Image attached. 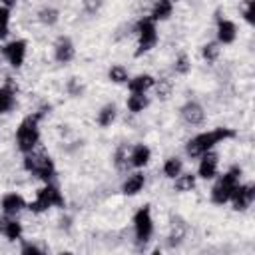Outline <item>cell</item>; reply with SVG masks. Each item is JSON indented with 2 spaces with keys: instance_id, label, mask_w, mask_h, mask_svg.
<instances>
[{
  "instance_id": "obj_1",
  "label": "cell",
  "mask_w": 255,
  "mask_h": 255,
  "mask_svg": "<svg viewBox=\"0 0 255 255\" xmlns=\"http://www.w3.org/2000/svg\"><path fill=\"white\" fill-rule=\"evenodd\" d=\"M229 137H235V131L229 129V128H217V129H211V131H203L195 137H191L187 141V155L191 157H197L205 151H209L215 143L223 141V139H229Z\"/></svg>"
},
{
  "instance_id": "obj_2",
  "label": "cell",
  "mask_w": 255,
  "mask_h": 255,
  "mask_svg": "<svg viewBox=\"0 0 255 255\" xmlns=\"http://www.w3.org/2000/svg\"><path fill=\"white\" fill-rule=\"evenodd\" d=\"M38 118L40 114H34V116H28L20 122L18 129H16V143H18V149L24 151V153H30L34 151L38 139H40V131H38Z\"/></svg>"
},
{
  "instance_id": "obj_3",
  "label": "cell",
  "mask_w": 255,
  "mask_h": 255,
  "mask_svg": "<svg viewBox=\"0 0 255 255\" xmlns=\"http://www.w3.org/2000/svg\"><path fill=\"white\" fill-rule=\"evenodd\" d=\"M239 175H241V169H239V167H231L227 173H223V175L219 177V181H217V183L213 185V189H211V199H213V203L223 205L225 201H229V197H231L235 185L239 183Z\"/></svg>"
},
{
  "instance_id": "obj_4",
  "label": "cell",
  "mask_w": 255,
  "mask_h": 255,
  "mask_svg": "<svg viewBox=\"0 0 255 255\" xmlns=\"http://www.w3.org/2000/svg\"><path fill=\"white\" fill-rule=\"evenodd\" d=\"M54 205L62 207L64 205V197H62V193H60V189L56 185L46 183L42 189H38L36 199L28 205V209L34 211V213H42V211H46L48 207H54Z\"/></svg>"
},
{
  "instance_id": "obj_5",
  "label": "cell",
  "mask_w": 255,
  "mask_h": 255,
  "mask_svg": "<svg viewBox=\"0 0 255 255\" xmlns=\"http://www.w3.org/2000/svg\"><path fill=\"white\" fill-rule=\"evenodd\" d=\"M24 167L32 173V175H36V177H40V179H44L46 183L54 177V163H52V159L48 157V155H44V153H34V151H30L26 157H24Z\"/></svg>"
},
{
  "instance_id": "obj_6",
  "label": "cell",
  "mask_w": 255,
  "mask_h": 255,
  "mask_svg": "<svg viewBox=\"0 0 255 255\" xmlns=\"http://www.w3.org/2000/svg\"><path fill=\"white\" fill-rule=\"evenodd\" d=\"M137 56L143 54V52H149L155 42H157V30H155V24L151 18H141L137 22Z\"/></svg>"
},
{
  "instance_id": "obj_7",
  "label": "cell",
  "mask_w": 255,
  "mask_h": 255,
  "mask_svg": "<svg viewBox=\"0 0 255 255\" xmlns=\"http://www.w3.org/2000/svg\"><path fill=\"white\" fill-rule=\"evenodd\" d=\"M133 229H135V239L137 243H147L151 233H153V221H151V211L147 205L139 207L133 215Z\"/></svg>"
},
{
  "instance_id": "obj_8",
  "label": "cell",
  "mask_w": 255,
  "mask_h": 255,
  "mask_svg": "<svg viewBox=\"0 0 255 255\" xmlns=\"http://www.w3.org/2000/svg\"><path fill=\"white\" fill-rule=\"evenodd\" d=\"M253 197H255V187H253L251 183H247V185H239V183H237L229 199L233 201V209L243 211V209H247V207L251 205Z\"/></svg>"
},
{
  "instance_id": "obj_9",
  "label": "cell",
  "mask_w": 255,
  "mask_h": 255,
  "mask_svg": "<svg viewBox=\"0 0 255 255\" xmlns=\"http://www.w3.org/2000/svg\"><path fill=\"white\" fill-rule=\"evenodd\" d=\"M2 52H4V56L8 58V62H10L14 68H18V66H22L24 56H26V42H24V40H14V42L6 44V46L2 48Z\"/></svg>"
},
{
  "instance_id": "obj_10",
  "label": "cell",
  "mask_w": 255,
  "mask_h": 255,
  "mask_svg": "<svg viewBox=\"0 0 255 255\" xmlns=\"http://www.w3.org/2000/svg\"><path fill=\"white\" fill-rule=\"evenodd\" d=\"M197 173H199V177H203V179L215 177V173H217V155H215L211 149L205 151V153H201V161H199Z\"/></svg>"
},
{
  "instance_id": "obj_11",
  "label": "cell",
  "mask_w": 255,
  "mask_h": 255,
  "mask_svg": "<svg viewBox=\"0 0 255 255\" xmlns=\"http://www.w3.org/2000/svg\"><path fill=\"white\" fill-rule=\"evenodd\" d=\"M181 118H183L189 126H199V124L203 122V118H205V112H203V108H201L199 104L189 102V104H185V106L181 108Z\"/></svg>"
},
{
  "instance_id": "obj_12",
  "label": "cell",
  "mask_w": 255,
  "mask_h": 255,
  "mask_svg": "<svg viewBox=\"0 0 255 255\" xmlns=\"http://www.w3.org/2000/svg\"><path fill=\"white\" fill-rule=\"evenodd\" d=\"M24 207H26V201H24V197L18 195V193H8V195L2 197V211H4L6 215H16V213H20Z\"/></svg>"
},
{
  "instance_id": "obj_13",
  "label": "cell",
  "mask_w": 255,
  "mask_h": 255,
  "mask_svg": "<svg viewBox=\"0 0 255 255\" xmlns=\"http://www.w3.org/2000/svg\"><path fill=\"white\" fill-rule=\"evenodd\" d=\"M0 231H2L10 241H16V239H20V235H22V225H20L16 219H12V215H8V217L0 219Z\"/></svg>"
},
{
  "instance_id": "obj_14",
  "label": "cell",
  "mask_w": 255,
  "mask_h": 255,
  "mask_svg": "<svg viewBox=\"0 0 255 255\" xmlns=\"http://www.w3.org/2000/svg\"><path fill=\"white\" fill-rule=\"evenodd\" d=\"M235 34H237V30H235L233 22H229V20H219L217 22V38H219L221 44H231L235 40Z\"/></svg>"
},
{
  "instance_id": "obj_15",
  "label": "cell",
  "mask_w": 255,
  "mask_h": 255,
  "mask_svg": "<svg viewBox=\"0 0 255 255\" xmlns=\"http://www.w3.org/2000/svg\"><path fill=\"white\" fill-rule=\"evenodd\" d=\"M72 58H74V46H72V42L68 38H60L56 42V60L62 62V64H66Z\"/></svg>"
},
{
  "instance_id": "obj_16",
  "label": "cell",
  "mask_w": 255,
  "mask_h": 255,
  "mask_svg": "<svg viewBox=\"0 0 255 255\" xmlns=\"http://www.w3.org/2000/svg\"><path fill=\"white\" fill-rule=\"evenodd\" d=\"M149 147L147 145H143V143H137L133 149H131V153H129V163L131 165H135V167H143L147 161H149Z\"/></svg>"
},
{
  "instance_id": "obj_17",
  "label": "cell",
  "mask_w": 255,
  "mask_h": 255,
  "mask_svg": "<svg viewBox=\"0 0 255 255\" xmlns=\"http://www.w3.org/2000/svg\"><path fill=\"white\" fill-rule=\"evenodd\" d=\"M143 183H145V179H143V173H131V175L126 179V183H124L122 191H124L126 195H135L137 191H141Z\"/></svg>"
},
{
  "instance_id": "obj_18",
  "label": "cell",
  "mask_w": 255,
  "mask_h": 255,
  "mask_svg": "<svg viewBox=\"0 0 255 255\" xmlns=\"http://www.w3.org/2000/svg\"><path fill=\"white\" fill-rule=\"evenodd\" d=\"M171 10H173V4H171V0H157L155 4H153V10H151V20L155 22V20H165V18H169L171 16Z\"/></svg>"
},
{
  "instance_id": "obj_19",
  "label": "cell",
  "mask_w": 255,
  "mask_h": 255,
  "mask_svg": "<svg viewBox=\"0 0 255 255\" xmlns=\"http://www.w3.org/2000/svg\"><path fill=\"white\" fill-rule=\"evenodd\" d=\"M153 78L149 76V74H141V76H135V78H131L129 82H128V88H129V92H145V90H149L151 86H153Z\"/></svg>"
},
{
  "instance_id": "obj_20",
  "label": "cell",
  "mask_w": 255,
  "mask_h": 255,
  "mask_svg": "<svg viewBox=\"0 0 255 255\" xmlns=\"http://www.w3.org/2000/svg\"><path fill=\"white\" fill-rule=\"evenodd\" d=\"M14 92H16V88L12 86V82H8L4 88H0V114L8 112L14 106Z\"/></svg>"
},
{
  "instance_id": "obj_21",
  "label": "cell",
  "mask_w": 255,
  "mask_h": 255,
  "mask_svg": "<svg viewBox=\"0 0 255 255\" xmlns=\"http://www.w3.org/2000/svg\"><path fill=\"white\" fill-rule=\"evenodd\" d=\"M147 106V98L143 92H131V96L128 98V108L129 112H141Z\"/></svg>"
},
{
  "instance_id": "obj_22",
  "label": "cell",
  "mask_w": 255,
  "mask_h": 255,
  "mask_svg": "<svg viewBox=\"0 0 255 255\" xmlns=\"http://www.w3.org/2000/svg\"><path fill=\"white\" fill-rule=\"evenodd\" d=\"M195 187V175L193 173H179L175 179V189L177 191H191Z\"/></svg>"
},
{
  "instance_id": "obj_23",
  "label": "cell",
  "mask_w": 255,
  "mask_h": 255,
  "mask_svg": "<svg viewBox=\"0 0 255 255\" xmlns=\"http://www.w3.org/2000/svg\"><path fill=\"white\" fill-rule=\"evenodd\" d=\"M114 120H116V108L114 106H106V108L100 110V114H98V124L100 126L108 128V126H112Z\"/></svg>"
},
{
  "instance_id": "obj_24",
  "label": "cell",
  "mask_w": 255,
  "mask_h": 255,
  "mask_svg": "<svg viewBox=\"0 0 255 255\" xmlns=\"http://www.w3.org/2000/svg\"><path fill=\"white\" fill-rule=\"evenodd\" d=\"M163 173H165L167 177L179 175V173H181V159H179V157H169V159L165 161V165H163Z\"/></svg>"
},
{
  "instance_id": "obj_25",
  "label": "cell",
  "mask_w": 255,
  "mask_h": 255,
  "mask_svg": "<svg viewBox=\"0 0 255 255\" xmlns=\"http://www.w3.org/2000/svg\"><path fill=\"white\" fill-rule=\"evenodd\" d=\"M108 76H110V80L116 82V84L128 82V72H126V68H122V66H112L110 72H108Z\"/></svg>"
},
{
  "instance_id": "obj_26",
  "label": "cell",
  "mask_w": 255,
  "mask_h": 255,
  "mask_svg": "<svg viewBox=\"0 0 255 255\" xmlns=\"http://www.w3.org/2000/svg\"><path fill=\"white\" fill-rule=\"evenodd\" d=\"M8 20H10V10L6 6H0V40L8 36Z\"/></svg>"
},
{
  "instance_id": "obj_27",
  "label": "cell",
  "mask_w": 255,
  "mask_h": 255,
  "mask_svg": "<svg viewBox=\"0 0 255 255\" xmlns=\"http://www.w3.org/2000/svg\"><path fill=\"white\" fill-rule=\"evenodd\" d=\"M217 56H219V46H217L215 42H209V44L203 46V58H205L207 62H213Z\"/></svg>"
},
{
  "instance_id": "obj_28",
  "label": "cell",
  "mask_w": 255,
  "mask_h": 255,
  "mask_svg": "<svg viewBox=\"0 0 255 255\" xmlns=\"http://www.w3.org/2000/svg\"><path fill=\"white\" fill-rule=\"evenodd\" d=\"M40 20H42L44 24H54V22L58 20V12L52 10V8H44V10L40 12Z\"/></svg>"
},
{
  "instance_id": "obj_29",
  "label": "cell",
  "mask_w": 255,
  "mask_h": 255,
  "mask_svg": "<svg viewBox=\"0 0 255 255\" xmlns=\"http://www.w3.org/2000/svg\"><path fill=\"white\" fill-rule=\"evenodd\" d=\"M116 167H120V169L128 167V153H126V147H120V149L116 151Z\"/></svg>"
},
{
  "instance_id": "obj_30",
  "label": "cell",
  "mask_w": 255,
  "mask_h": 255,
  "mask_svg": "<svg viewBox=\"0 0 255 255\" xmlns=\"http://www.w3.org/2000/svg\"><path fill=\"white\" fill-rule=\"evenodd\" d=\"M175 72H179V74H187V72H189V62H187L185 56H179V58H177V62H175Z\"/></svg>"
},
{
  "instance_id": "obj_31",
  "label": "cell",
  "mask_w": 255,
  "mask_h": 255,
  "mask_svg": "<svg viewBox=\"0 0 255 255\" xmlns=\"http://www.w3.org/2000/svg\"><path fill=\"white\" fill-rule=\"evenodd\" d=\"M243 16L249 24H253V0H245V10H243Z\"/></svg>"
},
{
  "instance_id": "obj_32",
  "label": "cell",
  "mask_w": 255,
  "mask_h": 255,
  "mask_svg": "<svg viewBox=\"0 0 255 255\" xmlns=\"http://www.w3.org/2000/svg\"><path fill=\"white\" fill-rule=\"evenodd\" d=\"M100 6H102V0H84V8L88 12H96Z\"/></svg>"
},
{
  "instance_id": "obj_33",
  "label": "cell",
  "mask_w": 255,
  "mask_h": 255,
  "mask_svg": "<svg viewBox=\"0 0 255 255\" xmlns=\"http://www.w3.org/2000/svg\"><path fill=\"white\" fill-rule=\"evenodd\" d=\"M169 88H171V84H169V82H165V80H161V82H159V88H157V96L165 98V96L169 94Z\"/></svg>"
},
{
  "instance_id": "obj_34",
  "label": "cell",
  "mask_w": 255,
  "mask_h": 255,
  "mask_svg": "<svg viewBox=\"0 0 255 255\" xmlns=\"http://www.w3.org/2000/svg\"><path fill=\"white\" fill-rule=\"evenodd\" d=\"M24 253H40V249L34 247V245H26V247H24Z\"/></svg>"
},
{
  "instance_id": "obj_35",
  "label": "cell",
  "mask_w": 255,
  "mask_h": 255,
  "mask_svg": "<svg viewBox=\"0 0 255 255\" xmlns=\"http://www.w3.org/2000/svg\"><path fill=\"white\" fill-rule=\"evenodd\" d=\"M0 2H2L6 8H10V6H14V4H16V0H0Z\"/></svg>"
}]
</instances>
